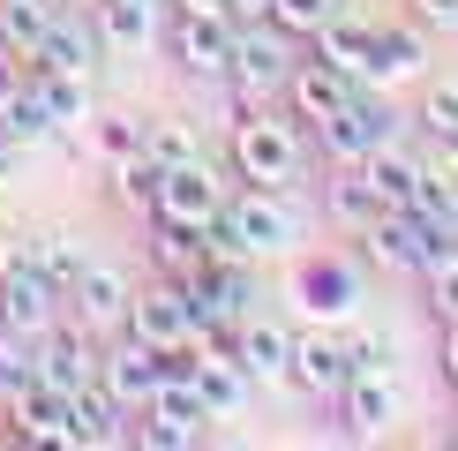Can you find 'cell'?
<instances>
[{
    "label": "cell",
    "instance_id": "ab89813d",
    "mask_svg": "<svg viewBox=\"0 0 458 451\" xmlns=\"http://www.w3.org/2000/svg\"><path fill=\"white\" fill-rule=\"evenodd\" d=\"M15 90H23V61H15V53H0V106H8Z\"/></svg>",
    "mask_w": 458,
    "mask_h": 451
},
{
    "label": "cell",
    "instance_id": "6da1fadb",
    "mask_svg": "<svg viewBox=\"0 0 458 451\" xmlns=\"http://www.w3.org/2000/svg\"><path fill=\"white\" fill-rule=\"evenodd\" d=\"M293 61H301V38L278 30L271 15L233 23V68H225V98H233V113L271 106L278 90H285V75H293Z\"/></svg>",
    "mask_w": 458,
    "mask_h": 451
},
{
    "label": "cell",
    "instance_id": "44dd1931",
    "mask_svg": "<svg viewBox=\"0 0 458 451\" xmlns=\"http://www.w3.org/2000/svg\"><path fill=\"white\" fill-rule=\"evenodd\" d=\"M360 174H369V188L384 196V211H413V203H421V181H428V158H413L398 136H384L369 158H360Z\"/></svg>",
    "mask_w": 458,
    "mask_h": 451
},
{
    "label": "cell",
    "instance_id": "8fae6325",
    "mask_svg": "<svg viewBox=\"0 0 458 451\" xmlns=\"http://www.w3.org/2000/svg\"><path fill=\"white\" fill-rule=\"evenodd\" d=\"M331 406H338V429H346V437H384L398 413H406V384H398V376L353 369L346 384L331 391Z\"/></svg>",
    "mask_w": 458,
    "mask_h": 451
},
{
    "label": "cell",
    "instance_id": "8992f818",
    "mask_svg": "<svg viewBox=\"0 0 458 451\" xmlns=\"http://www.w3.org/2000/svg\"><path fill=\"white\" fill-rule=\"evenodd\" d=\"M158 53H165L181 75H196V83H225V68H233V23H211V15H174V8H165Z\"/></svg>",
    "mask_w": 458,
    "mask_h": 451
},
{
    "label": "cell",
    "instance_id": "ac0fdd59",
    "mask_svg": "<svg viewBox=\"0 0 458 451\" xmlns=\"http://www.w3.org/2000/svg\"><path fill=\"white\" fill-rule=\"evenodd\" d=\"M233 362L248 369V384H293V331L271 324L263 309H248L233 324Z\"/></svg>",
    "mask_w": 458,
    "mask_h": 451
},
{
    "label": "cell",
    "instance_id": "f35d334b",
    "mask_svg": "<svg viewBox=\"0 0 458 451\" xmlns=\"http://www.w3.org/2000/svg\"><path fill=\"white\" fill-rule=\"evenodd\" d=\"M436 369H444V384L458 391V324H444V346H436Z\"/></svg>",
    "mask_w": 458,
    "mask_h": 451
},
{
    "label": "cell",
    "instance_id": "484cf974",
    "mask_svg": "<svg viewBox=\"0 0 458 451\" xmlns=\"http://www.w3.org/2000/svg\"><path fill=\"white\" fill-rule=\"evenodd\" d=\"M323 211H331L338 234H360V226L384 211V196L369 188V174H360V166H338V174L323 181Z\"/></svg>",
    "mask_w": 458,
    "mask_h": 451
},
{
    "label": "cell",
    "instance_id": "30bf717a",
    "mask_svg": "<svg viewBox=\"0 0 458 451\" xmlns=\"http://www.w3.org/2000/svg\"><path fill=\"white\" fill-rule=\"evenodd\" d=\"M309 136L331 150V166H360L376 143L391 136V106H384V90H353V98L338 106L323 128H309Z\"/></svg>",
    "mask_w": 458,
    "mask_h": 451
},
{
    "label": "cell",
    "instance_id": "5b68a950",
    "mask_svg": "<svg viewBox=\"0 0 458 451\" xmlns=\"http://www.w3.org/2000/svg\"><path fill=\"white\" fill-rule=\"evenodd\" d=\"M121 331H136L143 338V346H196V301H188V286H181V278H150V286L143 294H128V316H121Z\"/></svg>",
    "mask_w": 458,
    "mask_h": 451
},
{
    "label": "cell",
    "instance_id": "9c48e42d",
    "mask_svg": "<svg viewBox=\"0 0 458 451\" xmlns=\"http://www.w3.org/2000/svg\"><path fill=\"white\" fill-rule=\"evenodd\" d=\"M68 406H75V391L30 376V384H15L8 399H0V429H8L15 444H68Z\"/></svg>",
    "mask_w": 458,
    "mask_h": 451
},
{
    "label": "cell",
    "instance_id": "b9f144b4",
    "mask_svg": "<svg viewBox=\"0 0 458 451\" xmlns=\"http://www.w3.org/2000/svg\"><path fill=\"white\" fill-rule=\"evenodd\" d=\"M68 8H90V0H68Z\"/></svg>",
    "mask_w": 458,
    "mask_h": 451
},
{
    "label": "cell",
    "instance_id": "83f0119b",
    "mask_svg": "<svg viewBox=\"0 0 458 451\" xmlns=\"http://www.w3.org/2000/svg\"><path fill=\"white\" fill-rule=\"evenodd\" d=\"M38 90H46L53 121H61V136H83L90 113H98V90H90V75H53V68H30Z\"/></svg>",
    "mask_w": 458,
    "mask_h": 451
},
{
    "label": "cell",
    "instance_id": "277c9868",
    "mask_svg": "<svg viewBox=\"0 0 458 451\" xmlns=\"http://www.w3.org/2000/svg\"><path fill=\"white\" fill-rule=\"evenodd\" d=\"M225 218L241 226V241H248L256 256H293V241H301V211H293V188L233 181V188H225Z\"/></svg>",
    "mask_w": 458,
    "mask_h": 451
},
{
    "label": "cell",
    "instance_id": "8d00e7d4",
    "mask_svg": "<svg viewBox=\"0 0 458 451\" xmlns=\"http://www.w3.org/2000/svg\"><path fill=\"white\" fill-rule=\"evenodd\" d=\"M174 15H211V23H241V0H165Z\"/></svg>",
    "mask_w": 458,
    "mask_h": 451
},
{
    "label": "cell",
    "instance_id": "3957f363",
    "mask_svg": "<svg viewBox=\"0 0 458 451\" xmlns=\"http://www.w3.org/2000/svg\"><path fill=\"white\" fill-rule=\"evenodd\" d=\"M346 241H353V256H360V263H376L384 278H421L444 249H458L444 226L421 218V211H376V218L360 226V234H346Z\"/></svg>",
    "mask_w": 458,
    "mask_h": 451
},
{
    "label": "cell",
    "instance_id": "f546056e",
    "mask_svg": "<svg viewBox=\"0 0 458 451\" xmlns=\"http://www.w3.org/2000/svg\"><path fill=\"white\" fill-rule=\"evenodd\" d=\"M90 158H106V166H121V158H143V121L136 113H90Z\"/></svg>",
    "mask_w": 458,
    "mask_h": 451
},
{
    "label": "cell",
    "instance_id": "7c38bea8",
    "mask_svg": "<svg viewBox=\"0 0 458 451\" xmlns=\"http://www.w3.org/2000/svg\"><path fill=\"white\" fill-rule=\"evenodd\" d=\"M106 61V38H98V15L90 8H61L46 23V38H38V53L23 68H53V75H90Z\"/></svg>",
    "mask_w": 458,
    "mask_h": 451
},
{
    "label": "cell",
    "instance_id": "ba28073f",
    "mask_svg": "<svg viewBox=\"0 0 458 451\" xmlns=\"http://www.w3.org/2000/svg\"><path fill=\"white\" fill-rule=\"evenodd\" d=\"M203 399L188 384H158L150 399L136 406V429H128V444H143V451H181V444H196L203 437Z\"/></svg>",
    "mask_w": 458,
    "mask_h": 451
},
{
    "label": "cell",
    "instance_id": "74e56055",
    "mask_svg": "<svg viewBox=\"0 0 458 451\" xmlns=\"http://www.w3.org/2000/svg\"><path fill=\"white\" fill-rule=\"evenodd\" d=\"M30 158V143L23 136H8V128H0V181H15V166Z\"/></svg>",
    "mask_w": 458,
    "mask_h": 451
},
{
    "label": "cell",
    "instance_id": "4fadbf2b",
    "mask_svg": "<svg viewBox=\"0 0 458 451\" xmlns=\"http://www.w3.org/2000/svg\"><path fill=\"white\" fill-rule=\"evenodd\" d=\"M241 174H233V158L225 166H211V158H188V166H165L158 174V211H174V218H211L218 203H225V188H233Z\"/></svg>",
    "mask_w": 458,
    "mask_h": 451
},
{
    "label": "cell",
    "instance_id": "cb8c5ba5",
    "mask_svg": "<svg viewBox=\"0 0 458 451\" xmlns=\"http://www.w3.org/2000/svg\"><path fill=\"white\" fill-rule=\"evenodd\" d=\"M143 249L165 278H188L203 263V226L196 218H174V211H143Z\"/></svg>",
    "mask_w": 458,
    "mask_h": 451
},
{
    "label": "cell",
    "instance_id": "2e32d148",
    "mask_svg": "<svg viewBox=\"0 0 458 451\" xmlns=\"http://www.w3.org/2000/svg\"><path fill=\"white\" fill-rule=\"evenodd\" d=\"M293 301L316 316V324H338V316L360 309V271H353L346 256H309L293 271Z\"/></svg>",
    "mask_w": 458,
    "mask_h": 451
},
{
    "label": "cell",
    "instance_id": "60d3db41",
    "mask_svg": "<svg viewBox=\"0 0 458 451\" xmlns=\"http://www.w3.org/2000/svg\"><path fill=\"white\" fill-rule=\"evenodd\" d=\"M444 234H451V241H458V188H451V218H444Z\"/></svg>",
    "mask_w": 458,
    "mask_h": 451
},
{
    "label": "cell",
    "instance_id": "d590c367",
    "mask_svg": "<svg viewBox=\"0 0 458 451\" xmlns=\"http://www.w3.org/2000/svg\"><path fill=\"white\" fill-rule=\"evenodd\" d=\"M413 23L428 38H458V0H413Z\"/></svg>",
    "mask_w": 458,
    "mask_h": 451
},
{
    "label": "cell",
    "instance_id": "603a6c76",
    "mask_svg": "<svg viewBox=\"0 0 458 451\" xmlns=\"http://www.w3.org/2000/svg\"><path fill=\"white\" fill-rule=\"evenodd\" d=\"M61 309L75 316V324H90V331H121V316H128V286H121V271L113 263H83V278L68 286V301Z\"/></svg>",
    "mask_w": 458,
    "mask_h": 451
},
{
    "label": "cell",
    "instance_id": "836d02e7",
    "mask_svg": "<svg viewBox=\"0 0 458 451\" xmlns=\"http://www.w3.org/2000/svg\"><path fill=\"white\" fill-rule=\"evenodd\" d=\"M263 15H271L278 30H293L301 46H309V38H316V30H323V23H331V15H338V0H271V8H263Z\"/></svg>",
    "mask_w": 458,
    "mask_h": 451
},
{
    "label": "cell",
    "instance_id": "ee69618b",
    "mask_svg": "<svg viewBox=\"0 0 458 451\" xmlns=\"http://www.w3.org/2000/svg\"><path fill=\"white\" fill-rule=\"evenodd\" d=\"M150 8H165V0H150Z\"/></svg>",
    "mask_w": 458,
    "mask_h": 451
},
{
    "label": "cell",
    "instance_id": "7402d4cb",
    "mask_svg": "<svg viewBox=\"0 0 458 451\" xmlns=\"http://www.w3.org/2000/svg\"><path fill=\"white\" fill-rule=\"evenodd\" d=\"M128 429H136V413L113 399L106 384H83V391H75V406H68V444L113 451V444H128Z\"/></svg>",
    "mask_w": 458,
    "mask_h": 451
},
{
    "label": "cell",
    "instance_id": "e575fe53",
    "mask_svg": "<svg viewBox=\"0 0 458 451\" xmlns=\"http://www.w3.org/2000/svg\"><path fill=\"white\" fill-rule=\"evenodd\" d=\"M38 362H30V338L23 331H0V399H8L15 384H30Z\"/></svg>",
    "mask_w": 458,
    "mask_h": 451
},
{
    "label": "cell",
    "instance_id": "d4e9b609",
    "mask_svg": "<svg viewBox=\"0 0 458 451\" xmlns=\"http://www.w3.org/2000/svg\"><path fill=\"white\" fill-rule=\"evenodd\" d=\"M428 75V30L421 23H376V90L391 83H421Z\"/></svg>",
    "mask_w": 458,
    "mask_h": 451
},
{
    "label": "cell",
    "instance_id": "5bb4252c",
    "mask_svg": "<svg viewBox=\"0 0 458 451\" xmlns=\"http://www.w3.org/2000/svg\"><path fill=\"white\" fill-rule=\"evenodd\" d=\"M309 53L331 75H346L353 90H376V23L369 15H331V23L309 38Z\"/></svg>",
    "mask_w": 458,
    "mask_h": 451
},
{
    "label": "cell",
    "instance_id": "f1b7e54d",
    "mask_svg": "<svg viewBox=\"0 0 458 451\" xmlns=\"http://www.w3.org/2000/svg\"><path fill=\"white\" fill-rule=\"evenodd\" d=\"M143 158H150V166H188V158H203L196 121H181V113H165V121H143Z\"/></svg>",
    "mask_w": 458,
    "mask_h": 451
},
{
    "label": "cell",
    "instance_id": "4316f807",
    "mask_svg": "<svg viewBox=\"0 0 458 451\" xmlns=\"http://www.w3.org/2000/svg\"><path fill=\"white\" fill-rule=\"evenodd\" d=\"M413 128L436 143L444 174H458V83H428V90H421V106H413Z\"/></svg>",
    "mask_w": 458,
    "mask_h": 451
},
{
    "label": "cell",
    "instance_id": "52a82bcc",
    "mask_svg": "<svg viewBox=\"0 0 458 451\" xmlns=\"http://www.w3.org/2000/svg\"><path fill=\"white\" fill-rule=\"evenodd\" d=\"M181 286H188V301H196V324H203V331H233L241 316L256 309V278H248V263H211V256H203ZM203 331H196V338H203Z\"/></svg>",
    "mask_w": 458,
    "mask_h": 451
},
{
    "label": "cell",
    "instance_id": "d6986e66",
    "mask_svg": "<svg viewBox=\"0 0 458 451\" xmlns=\"http://www.w3.org/2000/svg\"><path fill=\"white\" fill-rule=\"evenodd\" d=\"M346 376H353V346H346L331 324L293 331V391H309V399H331Z\"/></svg>",
    "mask_w": 458,
    "mask_h": 451
},
{
    "label": "cell",
    "instance_id": "ffe728a7",
    "mask_svg": "<svg viewBox=\"0 0 458 451\" xmlns=\"http://www.w3.org/2000/svg\"><path fill=\"white\" fill-rule=\"evenodd\" d=\"M346 98H353V83H346V75H331V68L316 61V53H301V61H293V75H285V90H278V106L293 113L301 128H323V121H331V113L346 106Z\"/></svg>",
    "mask_w": 458,
    "mask_h": 451
},
{
    "label": "cell",
    "instance_id": "1f68e13d",
    "mask_svg": "<svg viewBox=\"0 0 458 451\" xmlns=\"http://www.w3.org/2000/svg\"><path fill=\"white\" fill-rule=\"evenodd\" d=\"M413 286H421V301H428L436 324H458V249H444L421 278H413Z\"/></svg>",
    "mask_w": 458,
    "mask_h": 451
},
{
    "label": "cell",
    "instance_id": "9a60e30c",
    "mask_svg": "<svg viewBox=\"0 0 458 451\" xmlns=\"http://www.w3.org/2000/svg\"><path fill=\"white\" fill-rule=\"evenodd\" d=\"M98 384L113 391V399H121L128 413H136L150 391L165 384L158 376V346H143L136 331H106V353H98Z\"/></svg>",
    "mask_w": 458,
    "mask_h": 451
},
{
    "label": "cell",
    "instance_id": "d6a6232c",
    "mask_svg": "<svg viewBox=\"0 0 458 451\" xmlns=\"http://www.w3.org/2000/svg\"><path fill=\"white\" fill-rule=\"evenodd\" d=\"M158 174L165 166H150V158H121L113 166V196H121L128 211H158Z\"/></svg>",
    "mask_w": 458,
    "mask_h": 451
},
{
    "label": "cell",
    "instance_id": "7bdbcfd3",
    "mask_svg": "<svg viewBox=\"0 0 458 451\" xmlns=\"http://www.w3.org/2000/svg\"><path fill=\"white\" fill-rule=\"evenodd\" d=\"M0 8H15V0H0Z\"/></svg>",
    "mask_w": 458,
    "mask_h": 451
},
{
    "label": "cell",
    "instance_id": "e0dca14e",
    "mask_svg": "<svg viewBox=\"0 0 458 451\" xmlns=\"http://www.w3.org/2000/svg\"><path fill=\"white\" fill-rule=\"evenodd\" d=\"M90 15H98L106 61H143L165 38V8H150V0H90Z\"/></svg>",
    "mask_w": 458,
    "mask_h": 451
},
{
    "label": "cell",
    "instance_id": "4dcf8cb0",
    "mask_svg": "<svg viewBox=\"0 0 458 451\" xmlns=\"http://www.w3.org/2000/svg\"><path fill=\"white\" fill-rule=\"evenodd\" d=\"M30 249H38V271H46V286L68 301V286L83 278V263H90V249L83 241H68V234H30Z\"/></svg>",
    "mask_w": 458,
    "mask_h": 451
},
{
    "label": "cell",
    "instance_id": "7a4b0ae2",
    "mask_svg": "<svg viewBox=\"0 0 458 451\" xmlns=\"http://www.w3.org/2000/svg\"><path fill=\"white\" fill-rule=\"evenodd\" d=\"M225 158H233V174H241V181L293 188V174H301V121H293L278 98H271V106H248V113H233Z\"/></svg>",
    "mask_w": 458,
    "mask_h": 451
}]
</instances>
